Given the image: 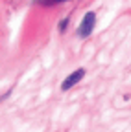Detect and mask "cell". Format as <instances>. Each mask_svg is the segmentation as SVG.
Returning a JSON list of instances; mask_svg holds the SVG:
<instances>
[{
	"instance_id": "obj_1",
	"label": "cell",
	"mask_w": 131,
	"mask_h": 132,
	"mask_svg": "<svg viewBox=\"0 0 131 132\" xmlns=\"http://www.w3.org/2000/svg\"><path fill=\"white\" fill-rule=\"evenodd\" d=\"M94 24H96V13L94 11L85 13V16L81 19V24L78 28V35L81 39H87L91 33H92V29H94Z\"/></svg>"
},
{
	"instance_id": "obj_2",
	"label": "cell",
	"mask_w": 131,
	"mask_h": 132,
	"mask_svg": "<svg viewBox=\"0 0 131 132\" xmlns=\"http://www.w3.org/2000/svg\"><path fill=\"white\" fill-rule=\"evenodd\" d=\"M85 77V68H78L76 72H72L67 79H65L63 81V85H61V90H70L74 85H76V82H79L81 79H83Z\"/></svg>"
},
{
	"instance_id": "obj_4",
	"label": "cell",
	"mask_w": 131,
	"mask_h": 132,
	"mask_svg": "<svg viewBox=\"0 0 131 132\" xmlns=\"http://www.w3.org/2000/svg\"><path fill=\"white\" fill-rule=\"evenodd\" d=\"M59 2H67V0H52V4H59Z\"/></svg>"
},
{
	"instance_id": "obj_3",
	"label": "cell",
	"mask_w": 131,
	"mask_h": 132,
	"mask_svg": "<svg viewBox=\"0 0 131 132\" xmlns=\"http://www.w3.org/2000/svg\"><path fill=\"white\" fill-rule=\"evenodd\" d=\"M67 26H68V19H65V20L61 22V31H65V29H67Z\"/></svg>"
}]
</instances>
